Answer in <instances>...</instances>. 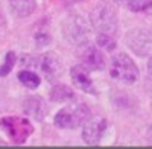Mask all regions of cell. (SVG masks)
I'll use <instances>...</instances> for the list:
<instances>
[{
	"instance_id": "1",
	"label": "cell",
	"mask_w": 152,
	"mask_h": 149,
	"mask_svg": "<svg viewBox=\"0 0 152 149\" xmlns=\"http://www.w3.org/2000/svg\"><path fill=\"white\" fill-rule=\"evenodd\" d=\"M91 23H88L82 15L72 14L62 20L61 32L64 40L73 46H84L90 40L91 34Z\"/></svg>"
},
{
	"instance_id": "2",
	"label": "cell",
	"mask_w": 152,
	"mask_h": 149,
	"mask_svg": "<svg viewBox=\"0 0 152 149\" xmlns=\"http://www.w3.org/2000/svg\"><path fill=\"white\" fill-rule=\"evenodd\" d=\"M90 23L96 32L114 34L117 31V11L108 2L97 3L90 14Z\"/></svg>"
},
{
	"instance_id": "3",
	"label": "cell",
	"mask_w": 152,
	"mask_h": 149,
	"mask_svg": "<svg viewBox=\"0 0 152 149\" xmlns=\"http://www.w3.org/2000/svg\"><path fill=\"white\" fill-rule=\"evenodd\" d=\"M90 116V110L85 104H75L61 108L53 119V123L61 129H75L84 125Z\"/></svg>"
},
{
	"instance_id": "4",
	"label": "cell",
	"mask_w": 152,
	"mask_h": 149,
	"mask_svg": "<svg viewBox=\"0 0 152 149\" xmlns=\"http://www.w3.org/2000/svg\"><path fill=\"white\" fill-rule=\"evenodd\" d=\"M110 74L113 79L123 84H134L138 79V67L126 53L119 52L110 61Z\"/></svg>"
},
{
	"instance_id": "5",
	"label": "cell",
	"mask_w": 152,
	"mask_h": 149,
	"mask_svg": "<svg viewBox=\"0 0 152 149\" xmlns=\"http://www.w3.org/2000/svg\"><path fill=\"white\" fill-rule=\"evenodd\" d=\"M125 43L137 56L152 55V31L146 28H134L125 37Z\"/></svg>"
},
{
	"instance_id": "6",
	"label": "cell",
	"mask_w": 152,
	"mask_h": 149,
	"mask_svg": "<svg viewBox=\"0 0 152 149\" xmlns=\"http://www.w3.org/2000/svg\"><path fill=\"white\" fill-rule=\"evenodd\" d=\"M107 119L104 116H90L82 128V140L87 145H97L100 140H102L104 134L107 131Z\"/></svg>"
},
{
	"instance_id": "7",
	"label": "cell",
	"mask_w": 152,
	"mask_h": 149,
	"mask_svg": "<svg viewBox=\"0 0 152 149\" xmlns=\"http://www.w3.org/2000/svg\"><path fill=\"white\" fill-rule=\"evenodd\" d=\"M0 126L8 132V135L17 143L26 140V137L32 132V125L26 119H17V117H3L0 120Z\"/></svg>"
},
{
	"instance_id": "8",
	"label": "cell",
	"mask_w": 152,
	"mask_h": 149,
	"mask_svg": "<svg viewBox=\"0 0 152 149\" xmlns=\"http://www.w3.org/2000/svg\"><path fill=\"white\" fill-rule=\"evenodd\" d=\"M81 61L88 70H94V72L104 70L105 66H107L104 52L99 49V46H93V44H88V43L82 46Z\"/></svg>"
},
{
	"instance_id": "9",
	"label": "cell",
	"mask_w": 152,
	"mask_h": 149,
	"mask_svg": "<svg viewBox=\"0 0 152 149\" xmlns=\"http://www.w3.org/2000/svg\"><path fill=\"white\" fill-rule=\"evenodd\" d=\"M38 67H40L41 73L44 74V78L47 79H55L61 74L62 70V63L56 53L53 52H46L44 55L40 56L38 61Z\"/></svg>"
},
{
	"instance_id": "10",
	"label": "cell",
	"mask_w": 152,
	"mask_h": 149,
	"mask_svg": "<svg viewBox=\"0 0 152 149\" xmlns=\"http://www.w3.org/2000/svg\"><path fill=\"white\" fill-rule=\"evenodd\" d=\"M70 78L72 82L76 88H79L82 91H93L94 90V82L88 73V69L84 64H78L73 66L70 70Z\"/></svg>"
},
{
	"instance_id": "11",
	"label": "cell",
	"mask_w": 152,
	"mask_h": 149,
	"mask_svg": "<svg viewBox=\"0 0 152 149\" xmlns=\"http://www.w3.org/2000/svg\"><path fill=\"white\" fill-rule=\"evenodd\" d=\"M23 110L29 117L35 119V120H44V117L47 116V105L41 97L37 96H31L28 97L23 104Z\"/></svg>"
},
{
	"instance_id": "12",
	"label": "cell",
	"mask_w": 152,
	"mask_h": 149,
	"mask_svg": "<svg viewBox=\"0 0 152 149\" xmlns=\"http://www.w3.org/2000/svg\"><path fill=\"white\" fill-rule=\"evenodd\" d=\"M11 11L17 17H29L37 9V0H8Z\"/></svg>"
},
{
	"instance_id": "13",
	"label": "cell",
	"mask_w": 152,
	"mask_h": 149,
	"mask_svg": "<svg viewBox=\"0 0 152 149\" xmlns=\"http://www.w3.org/2000/svg\"><path fill=\"white\" fill-rule=\"evenodd\" d=\"M73 97H75V93L67 85L58 84L50 90V99H52L53 102H70Z\"/></svg>"
},
{
	"instance_id": "14",
	"label": "cell",
	"mask_w": 152,
	"mask_h": 149,
	"mask_svg": "<svg viewBox=\"0 0 152 149\" xmlns=\"http://www.w3.org/2000/svg\"><path fill=\"white\" fill-rule=\"evenodd\" d=\"M18 79L20 82L26 87V88H31V90H35L40 87V82H41V78L38 74L29 69H24L18 73Z\"/></svg>"
},
{
	"instance_id": "15",
	"label": "cell",
	"mask_w": 152,
	"mask_h": 149,
	"mask_svg": "<svg viewBox=\"0 0 152 149\" xmlns=\"http://www.w3.org/2000/svg\"><path fill=\"white\" fill-rule=\"evenodd\" d=\"M96 44L104 49L107 52H113L114 49L117 47V43L116 40L113 38L111 34H104V32H97V37H96Z\"/></svg>"
},
{
	"instance_id": "16",
	"label": "cell",
	"mask_w": 152,
	"mask_h": 149,
	"mask_svg": "<svg viewBox=\"0 0 152 149\" xmlns=\"http://www.w3.org/2000/svg\"><path fill=\"white\" fill-rule=\"evenodd\" d=\"M17 63V55L14 52H8L5 55V59H3V64L0 66V76H6V74L11 73V70L14 69Z\"/></svg>"
},
{
	"instance_id": "17",
	"label": "cell",
	"mask_w": 152,
	"mask_h": 149,
	"mask_svg": "<svg viewBox=\"0 0 152 149\" xmlns=\"http://www.w3.org/2000/svg\"><path fill=\"white\" fill-rule=\"evenodd\" d=\"M128 8L132 12H143L152 8V0H128Z\"/></svg>"
},
{
	"instance_id": "18",
	"label": "cell",
	"mask_w": 152,
	"mask_h": 149,
	"mask_svg": "<svg viewBox=\"0 0 152 149\" xmlns=\"http://www.w3.org/2000/svg\"><path fill=\"white\" fill-rule=\"evenodd\" d=\"M34 41L38 47H41V46H47L50 43V34L46 31V29H40V31H37L34 34Z\"/></svg>"
},
{
	"instance_id": "19",
	"label": "cell",
	"mask_w": 152,
	"mask_h": 149,
	"mask_svg": "<svg viewBox=\"0 0 152 149\" xmlns=\"http://www.w3.org/2000/svg\"><path fill=\"white\" fill-rule=\"evenodd\" d=\"M20 63H21V66L24 67V69H34L35 66H38L37 64V59L34 58V56H29V55H23L21 58H20Z\"/></svg>"
},
{
	"instance_id": "20",
	"label": "cell",
	"mask_w": 152,
	"mask_h": 149,
	"mask_svg": "<svg viewBox=\"0 0 152 149\" xmlns=\"http://www.w3.org/2000/svg\"><path fill=\"white\" fill-rule=\"evenodd\" d=\"M148 73H149V76L152 78V55L148 59Z\"/></svg>"
}]
</instances>
